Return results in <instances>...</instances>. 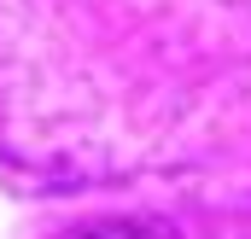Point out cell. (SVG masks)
<instances>
[{
	"label": "cell",
	"instance_id": "1",
	"mask_svg": "<svg viewBox=\"0 0 251 239\" xmlns=\"http://www.w3.org/2000/svg\"><path fill=\"white\" fill-rule=\"evenodd\" d=\"M82 239H152L146 228H128V222H117V228H88Z\"/></svg>",
	"mask_w": 251,
	"mask_h": 239
}]
</instances>
